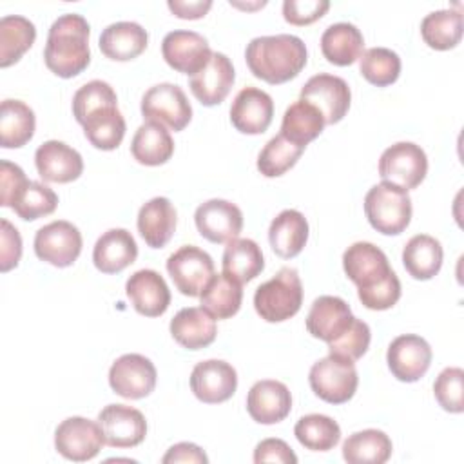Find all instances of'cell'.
Returning a JSON list of instances; mask_svg holds the SVG:
<instances>
[{
  "label": "cell",
  "mask_w": 464,
  "mask_h": 464,
  "mask_svg": "<svg viewBox=\"0 0 464 464\" xmlns=\"http://www.w3.org/2000/svg\"><path fill=\"white\" fill-rule=\"evenodd\" d=\"M250 72L272 85L295 78L306 65V45L294 34L257 36L245 49Z\"/></svg>",
  "instance_id": "1"
},
{
  "label": "cell",
  "mask_w": 464,
  "mask_h": 464,
  "mask_svg": "<svg viewBox=\"0 0 464 464\" xmlns=\"http://www.w3.org/2000/svg\"><path fill=\"white\" fill-rule=\"evenodd\" d=\"M91 27L78 13L58 16L47 33L44 60L49 71L60 78L80 74L91 62L89 51Z\"/></svg>",
  "instance_id": "2"
},
{
  "label": "cell",
  "mask_w": 464,
  "mask_h": 464,
  "mask_svg": "<svg viewBox=\"0 0 464 464\" xmlns=\"http://www.w3.org/2000/svg\"><path fill=\"white\" fill-rule=\"evenodd\" d=\"M303 304V285L295 268L283 266L272 279L257 286L254 308L261 319L281 323L294 317Z\"/></svg>",
  "instance_id": "3"
},
{
  "label": "cell",
  "mask_w": 464,
  "mask_h": 464,
  "mask_svg": "<svg viewBox=\"0 0 464 464\" xmlns=\"http://www.w3.org/2000/svg\"><path fill=\"white\" fill-rule=\"evenodd\" d=\"M364 214L377 232L386 236L401 234L411 221L408 190L388 181L373 185L364 196Z\"/></svg>",
  "instance_id": "4"
},
{
  "label": "cell",
  "mask_w": 464,
  "mask_h": 464,
  "mask_svg": "<svg viewBox=\"0 0 464 464\" xmlns=\"http://www.w3.org/2000/svg\"><path fill=\"white\" fill-rule=\"evenodd\" d=\"M308 382L312 392L324 402L343 404L353 397L359 377L353 361L328 353L314 362L308 373Z\"/></svg>",
  "instance_id": "5"
},
{
  "label": "cell",
  "mask_w": 464,
  "mask_h": 464,
  "mask_svg": "<svg viewBox=\"0 0 464 464\" xmlns=\"http://www.w3.org/2000/svg\"><path fill=\"white\" fill-rule=\"evenodd\" d=\"M428 172L426 152L411 141H399L388 147L379 160V176L404 190L415 188L422 183Z\"/></svg>",
  "instance_id": "6"
},
{
  "label": "cell",
  "mask_w": 464,
  "mask_h": 464,
  "mask_svg": "<svg viewBox=\"0 0 464 464\" xmlns=\"http://www.w3.org/2000/svg\"><path fill=\"white\" fill-rule=\"evenodd\" d=\"M141 114L147 121L161 123L178 132L192 120V107L179 85L158 83L145 91L141 98Z\"/></svg>",
  "instance_id": "7"
},
{
  "label": "cell",
  "mask_w": 464,
  "mask_h": 464,
  "mask_svg": "<svg viewBox=\"0 0 464 464\" xmlns=\"http://www.w3.org/2000/svg\"><path fill=\"white\" fill-rule=\"evenodd\" d=\"M167 272L183 295L198 297L214 276L212 257L196 245H183L167 259Z\"/></svg>",
  "instance_id": "8"
},
{
  "label": "cell",
  "mask_w": 464,
  "mask_h": 464,
  "mask_svg": "<svg viewBox=\"0 0 464 464\" xmlns=\"http://www.w3.org/2000/svg\"><path fill=\"white\" fill-rule=\"evenodd\" d=\"M82 252V234L80 230L63 219L51 221L38 228L34 234V254L38 259L65 268L71 266Z\"/></svg>",
  "instance_id": "9"
},
{
  "label": "cell",
  "mask_w": 464,
  "mask_h": 464,
  "mask_svg": "<svg viewBox=\"0 0 464 464\" xmlns=\"http://www.w3.org/2000/svg\"><path fill=\"white\" fill-rule=\"evenodd\" d=\"M105 444L98 422L85 417H69L54 431L56 451L74 462L94 459Z\"/></svg>",
  "instance_id": "10"
},
{
  "label": "cell",
  "mask_w": 464,
  "mask_h": 464,
  "mask_svg": "<svg viewBox=\"0 0 464 464\" xmlns=\"http://www.w3.org/2000/svg\"><path fill=\"white\" fill-rule=\"evenodd\" d=\"M301 100L312 103L323 114L324 123L334 125L348 112L352 92L341 76L319 72L301 87Z\"/></svg>",
  "instance_id": "11"
},
{
  "label": "cell",
  "mask_w": 464,
  "mask_h": 464,
  "mask_svg": "<svg viewBox=\"0 0 464 464\" xmlns=\"http://www.w3.org/2000/svg\"><path fill=\"white\" fill-rule=\"evenodd\" d=\"M156 366L140 353L118 357L109 370V384L114 393L125 399H143L156 386Z\"/></svg>",
  "instance_id": "12"
},
{
  "label": "cell",
  "mask_w": 464,
  "mask_h": 464,
  "mask_svg": "<svg viewBox=\"0 0 464 464\" xmlns=\"http://www.w3.org/2000/svg\"><path fill=\"white\" fill-rule=\"evenodd\" d=\"M431 346L415 334L395 337L386 352V362L392 375L402 382L419 381L431 364Z\"/></svg>",
  "instance_id": "13"
},
{
  "label": "cell",
  "mask_w": 464,
  "mask_h": 464,
  "mask_svg": "<svg viewBox=\"0 0 464 464\" xmlns=\"http://www.w3.org/2000/svg\"><path fill=\"white\" fill-rule=\"evenodd\" d=\"M98 424L105 444L111 448H134L147 435L143 413L127 404H107L98 413Z\"/></svg>",
  "instance_id": "14"
},
{
  "label": "cell",
  "mask_w": 464,
  "mask_h": 464,
  "mask_svg": "<svg viewBox=\"0 0 464 464\" xmlns=\"http://www.w3.org/2000/svg\"><path fill=\"white\" fill-rule=\"evenodd\" d=\"M161 54L174 71L194 76L208 63L212 51L207 38L199 33L176 29L165 34Z\"/></svg>",
  "instance_id": "15"
},
{
  "label": "cell",
  "mask_w": 464,
  "mask_h": 464,
  "mask_svg": "<svg viewBox=\"0 0 464 464\" xmlns=\"http://www.w3.org/2000/svg\"><path fill=\"white\" fill-rule=\"evenodd\" d=\"M237 388V373L232 364L221 359L201 361L192 368L190 390L205 404L228 401Z\"/></svg>",
  "instance_id": "16"
},
{
  "label": "cell",
  "mask_w": 464,
  "mask_h": 464,
  "mask_svg": "<svg viewBox=\"0 0 464 464\" xmlns=\"http://www.w3.org/2000/svg\"><path fill=\"white\" fill-rule=\"evenodd\" d=\"M198 232L210 243H228L243 228V212L227 199H208L194 212Z\"/></svg>",
  "instance_id": "17"
},
{
  "label": "cell",
  "mask_w": 464,
  "mask_h": 464,
  "mask_svg": "<svg viewBox=\"0 0 464 464\" xmlns=\"http://www.w3.org/2000/svg\"><path fill=\"white\" fill-rule=\"evenodd\" d=\"M343 268L357 290H366L386 279L392 272L386 254L368 241L350 245L343 254Z\"/></svg>",
  "instance_id": "18"
},
{
  "label": "cell",
  "mask_w": 464,
  "mask_h": 464,
  "mask_svg": "<svg viewBox=\"0 0 464 464\" xmlns=\"http://www.w3.org/2000/svg\"><path fill=\"white\" fill-rule=\"evenodd\" d=\"M234 80L236 72L230 58L223 53H212L208 63L199 72L190 76L188 85L199 103L212 107L228 96Z\"/></svg>",
  "instance_id": "19"
},
{
  "label": "cell",
  "mask_w": 464,
  "mask_h": 464,
  "mask_svg": "<svg viewBox=\"0 0 464 464\" xmlns=\"http://www.w3.org/2000/svg\"><path fill=\"white\" fill-rule=\"evenodd\" d=\"M272 96L257 87H243L230 105V121L243 134L265 132L272 123Z\"/></svg>",
  "instance_id": "20"
},
{
  "label": "cell",
  "mask_w": 464,
  "mask_h": 464,
  "mask_svg": "<svg viewBox=\"0 0 464 464\" xmlns=\"http://www.w3.org/2000/svg\"><path fill=\"white\" fill-rule=\"evenodd\" d=\"M34 165L42 179L51 183H69L83 172L80 152L63 141H44L34 152Z\"/></svg>",
  "instance_id": "21"
},
{
  "label": "cell",
  "mask_w": 464,
  "mask_h": 464,
  "mask_svg": "<svg viewBox=\"0 0 464 464\" xmlns=\"http://www.w3.org/2000/svg\"><path fill=\"white\" fill-rule=\"evenodd\" d=\"M125 294L134 310L145 317H158L170 304V290L165 279L150 268L134 272L125 283Z\"/></svg>",
  "instance_id": "22"
},
{
  "label": "cell",
  "mask_w": 464,
  "mask_h": 464,
  "mask_svg": "<svg viewBox=\"0 0 464 464\" xmlns=\"http://www.w3.org/2000/svg\"><path fill=\"white\" fill-rule=\"evenodd\" d=\"M353 321L350 304L337 295L317 297L306 315V330L315 339L330 343L343 335Z\"/></svg>",
  "instance_id": "23"
},
{
  "label": "cell",
  "mask_w": 464,
  "mask_h": 464,
  "mask_svg": "<svg viewBox=\"0 0 464 464\" xmlns=\"http://www.w3.org/2000/svg\"><path fill=\"white\" fill-rule=\"evenodd\" d=\"M292 410V395L286 384L272 379L257 381L246 395V411L259 424L281 422Z\"/></svg>",
  "instance_id": "24"
},
{
  "label": "cell",
  "mask_w": 464,
  "mask_h": 464,
  "mask_svg": "<svg viewBox=\"0 0 464 464\" xmlns=\"http://www.w3.org/2000/svg\"><path fill=\"white\" fill-rule=\"evenodd\" d=\"M138 257V245L125 228H111L103 232L92 248L94 266L103 274H118Z\"/></svg>",
  "instance_id": "25"
},
{
  "label": "cell",
  "mask_w": 464,
  "mask_h": 464,
  "mask_svg": "<svg viewBox=\"0 0 464 464\" xmlns=\"http://www.w3.org/2000/svg\"><path fill=\"white\" fill-rule=\"evenodd\" d=\"M170 335L178 344L188 350H201L214 343L218 326L216 319L198 306L181 308L170 321Z\"/></svg>",
  "instance_id": "26"
},
{
  "label": "cell",
  "mask_w": 464,
  "mask_h": 464,
  "mask_svg": "<svg viewBox=\"0 0 464 464\" xmlns=\"http://www.w3.org/2000/svg\"><path fill=\"white\" fill-rule=\"evenodd\" d=\"M176 208L167 198H152L138 212V232L152 248L165 246L176 230Z\"/></svg>",
  "instance_id": "27"
},
{
  "label": "cell",
  "mask_w": 464,
  "mask_h": 464,
  "mask_svg": "<svg viewBox=\"0 0 464 464\" xmlns=\"http://www.w3.org/2000/svg\"><path fill=\"white\" fill-rule=\"evenodd\" d=\"M149 42L147 31L136 22H114L100 34L102 53L116 62H129L140 56Z\"/></svg>",
  "instance_id": "28"
},
{
  "label": "cell",
  "mask_w": 464,
  "mask_h": 464,
  "mask_svg": "<svg viewBox=\"0 0 464 464\" xmlns=\"http://www.w3.org/2000/svg\"><path fill=\"white\" fill-rule=\"evenodd\" d=\"M308 239V221L294 208L279 212L268 227V241L272 250L283 257H295L306 245Z\"/></svg>",
  "instance_id": "29"
},
{
  "label": "cell",
  "mask_w": 464,
  "mask_h": 464,
  "mask_svg": "<svg viewBox=\"0 0 464 464\" xmlns=\"http://www.w3.org/2000/svg\"><path fill=\"white\" fill-rule=\"evenodd\" d=\"M364 38L361 31L350 22H337L324 29L321 34L323 56L339 67L352 65L361 58Z\"/></svg>",
  "instance_id": "30"
},
{
  "label": "cell",
  "mask_w": 464,
  "mask_h": 464,
  "mask_svg": "<svg viewBox=\"0 0 464 464\" xmlns=\"http://www.w3.org/2000/svg\"><path fill=\"white\" fill-rule=\"evenodd\" d=\"M130 152L138 163L156 167L170 160L174 152V141L167 127L156 121H145L134 132Z\"/></svg>",
  "instance_id": "31"
},
{
  "label": "cell",
  "mask_w": 464,
  "mask_h": 464,
  "mask_svg": "<svg viewBox=\"0 0 464 464\" xmlns=\"http://www.w3.org/2000/svg\"><path fill=\"white\" fill-rule=\"evenodd\" d=\"M442 246L439 239L428 234L413 236L402 248V265L406 272L419 281L431 279L442 266Z\"/></svg>",
  "instance_id": "32"
},
{
  "label": "cell",
  "mask_w": 464,
  "mask_h": 464,
  "mask_svg": "<svg viewBox=\"0 0 464 464\" xmlns=\"http://www.w3.org/2000/svg\"><path fill=\"white\" fill-rule=\"evenodd\" d=\"M223 274L243 283L257 277L265 268V259L259 245L248 237H236L227 243L223 252Z\"/></svg>",
  "instance_id": "33"
},
{
  "label": "cell",
  "mask_w": 464,
  "mask_h": 464,
  "mask_svg": "<svg viewBox=\"0 0 464 464\" xmlns=\"http://www.w3.org/2000/svg\"><path fill=\"white\" fill-rule=\"evenodd\" d=\"M199 301L201 308H205L214 319H228L241 308V283L227 274H214L199 294Z\"/></svg>",
  "instance_id": "34"
},
{
  "label": "cell",
  "mask_w": 464,
  "mask_h": 464,
  "mask_svg": "<svg viewBox=\"0 0 464 464\" xmlns=\"http://www.w3.org/2000/svg\"><path fill=\"white\" fill-rule=\"evenodd\" d=\"M34 112L20 100H4L0 105V145L4 149L24 147L34 134Z\"/></svg>",
  "instance_id": "35"
},
{
  "label": "cell",
  "mask_w": 464,
  "mask_h": 464,
  "mask_svg": "<svg viewBox=\"0 0 464 464\" xmlns=\"http://www.w3.org/2000/svg\"><path fill=\"white\" fill-rule=\"evenodd\" d=\"M324 125L323 114L312 103L299 98L285 111L279 134L297 145L306 147L323 132Z\"/></svg>",
  "instance_id": "36"
},
{
  "label": "cell",
  "mask_w": 464,
  "mask_h": 464,
  "mask_svg": "<svg viewBox=\"0 0 464 464\" xmlns=\"http://www.w3.org/2000/svg\"><path fill=\"white\" fill-rule=\"evenodd\" d=\"M392 440L381 430L352 433L343 444V459L350 464H382L392 455Z\"/></svg>",
  "instance_id": "37"
},
{
  "label": "cell",
  "mask_w": 464,
  "mask_h": 464,
  "mask_svg": "<svg viewBox=\"0 0 464 464\" xmlns=\"http://www.w3.org/2000/svg\"><path fill=\"white\" fill-rule=\"evenodd\" d=\"M36 38L34 24L20 14H7L0 20V65L16 63L31 49Z\"/></svg>",
  "instance_id": "38"
},
{
  "label": "cell",
  "mask_w": 464,
  "mask_h": 464,
  "mask_svg": "<svg viewBox=\"0 0 464 464\" xmlns=\"http://www.w3.org/2000/svg\"><path fill=\"white\" fill-rule=\"evenodd\" d=\"M422 40L437 51L453 49L462 38V14L455 9H440L426 14L420 22Z\"/></svg>",
  "instance_id": "39"
},
{
  "label": "cell",
  "mask_w": 464,
  "mask_h": 464,
  "mask_svg": "<svg viewBox=\"0 0 464 464\" xmlns=\"http://www.w3.org/2000/svg\"><path fill=\"white\" fill-rule=\"evenodd\" d=\"M83 132L89 143L102 150L116 149L125 136V120L118 105L103 107L92 112L83 123Z\"/></svg>",
  "instance_id": "40"
},
{
  "label": "cell",
  "mask_w": 464,
  "mask_h": 464,
  "mask_svg": "<svg viewBox=\"0 0 464 464\" xmlns=\"http://www.w3.org/2000/svg\"><path fill=\"white\" fill-rule=\"evenodd\" d=\"M294 435L306 450L330 451L341 440V428L328 415L310 413L295 422Z\"/></svg>",
  "instance_id": "41"
},
{
  "label": "cell",
  "mask_w": 464,
  "mask_h": 464,
  "mask_svg": "<svg viewBox=\"0 0 464 464\" xmlns=\"http://www.w3.org/2000/svg\"><path fill=\"white\" fill-rule=\"evenodd\" d=\"M58 205V196L53 188L44 183L27 179L20 190L14 194L11 201V208L16 212L18 218L25 221H34L38 218L49 216L54 212Z\"/></svg>",
  "instance_id": "42"
},
{
  "label": "cell",
  "mask_w": 464,
  "mask_h": 464,
  "mask_svg": "<svg viewBox=\"0 0 464 464\" xmlns=\"http://www.w3.org/2000/svg\"><path fill=\"white\" fill-rule=\"evenodd\" d=\"M304 152L303 145H297L285 138L283 134H277L266 141V145L261 149L257 156V170L266 178H277L283 176L286 170H290L301 154Z\"/></svg>",
  "instance_id": "43"
},
{
  "label": "cell",
  "mask_w": 464,
  "mask_h": 464,
  "mask_svg": "<svg viewBox=\"0 0 464 464\" xmlns=\"http://www.w3.org/2000/svg\"><path fill=\"white\" fill-rule=\"evenodd\" d=\"M359 71L362 78L372 85L386 87L399 78L401 58L388 47H372L361 54Z\"/></svg>",
  "instance_id": "44"
},
{
  "label": "cell",
  "mask_w": 464,
  "mask_h": 464,
  "mask_svg": "<svg viewBox=\"0 0 464 464\" xmlns=\"http://www.w3.org/2000/svg\"><path fill=\"white\" fill-rule=\"evenodd\" d=\"M118 105V98L114 89L103 80H91L82 85L72 96V114L76 121L82 125L92 112Z\"/></svg>",
  "instance_id": "45"
},
{
  "label": "cell",
  "mask_w": 464,
  "mask_h": 464,
  "mask_svg": "<svg viewBox=\"0 0 464 464\" xmlns=\"http://www.w3.org/2000/svg\"><path fill=\"white\" fill-rule=\"evenodd\" d=\"M464 372L457 366L444 368L435 382H433V393L437 402L442 410L450 413H462L464 411Z\"/></svg>",
  "instance_id": "46"
},
{
  "label": "cell",
  "mask_w": 464,
  "mask_h": 464,
  "mask_svg": "<svg viewBox=\"0 0 464 464\" xmlns=\"http://www.w3.org/2000/svg\"><path fill=\"white\" fill-rule=\"evenodd\" d=\"M370 339H372L370 326L364 321L353 317L350 328L343 335H339L337 339L328 343V352L332 355L357 361L366 353V350L370 346Z\"/></svg>",
  "instance_id": "47"
},
{
  "label": "cell",
  "mask_w": 464,
  "mask_h": 464,
  "mask_svg": "<svg viewBox=\"0 0 464 464\" xmlns=\"http://www.w3.org/2000/svg\"><path fill=\"white\" fill-rule=\"evenodd\" d=\"M357 295H359V301L368 310H388L401 297V281L397 274L392 270L390 276L381 283H377L375 286L366 290H357Z\"/></svg>",
  "instance_id": "48"
},
{
  "label": "cell",
  "mask_w": 464,
  "mask_h": 464,
  "mask_svg": "<svg viewBox=\"0 0 464 464\" xmlns=\"http://www.w3.org/2000/svg\"><path fill=\"white\" fill-rule=\"evenodd\" d=\"M330 7L326 0H285L283 16L292 25H308L319 20Z\"/></svg>",
  "instance_id": "49"
},
{
  "label": "cell",
  "mask_w": 464,
  "mask_h": 464,
  "mask_svg": "<svg viewBox=\"0 0 464 464\" xmlns=\"http://www.w3.org/2000/svg\"><path fill=\"white\" fill-rule=\"evenodd\" d=\"M0 227V270L9 272L22 257V237L7 219H2Z\"/></svg>",
  "instance_id": "50"
},
{
  "label": "cell",
  "mask_w": 464,
  "mask_h": 464,
  "mask_svg": "<svg viewBox=\"0 0 464 464\" xmlns=\"http://www.w3.org/2000/svg\"><path fill=\"white\" fill-rule=\"evenodd\" d=\"M254 462H281V464H295L297 457L292 448L281 439H265L254 450Z\"/></svg>",
  "instance_id": "51"
},
{
  "label": "cell",
  "mask_w": 464,
  "mask_h": 464,
  "mask_svg": "<svg viewBox=\"0 0 464 464\" xmlns=\"http://www.w3.org/2000/svg\"><path fill=\"white\" fill-rule=\"evenodd\" d=\"M0 181H2V185H0V188H2L0 205L2 207H11V201H13L14 194L27 181V178L16 163L2 160L0 161Z\"/></svg>",
  "instance_id": "52"
},
{
  "label": "cell",
  "mask_w": 464,
  "mask_h": 464,
  "mask_svg": "<svg viewBox=\"0 0 464 464\" xmlns=\"http://www.w3.org/2000/svg\"><path fill=\"white\" fill-rule=\"evenodd\" d=\"M163 464H174V462H198V464H207L208 457L205 451L192 444V442H178L169 448V451L161 459Z\"/></svg>",
  "instance_id": "53"
},
{
  "label": "cell",
  "mask_w": 464,
  "mask_h": 464,
  "mask_svg": "<svg viewBox=\"0 0 464 464\" xmlns=\"http://www.w3.org/2000/svg\"><path fill=\"white\" fill-rule=\"evenodd\" d=\"M169 9L178 16V18H188L196 20L207 14V11L212 7L210 0H169Z\"/></svg>",
  "instance_id": "54"
}]
</instances>
